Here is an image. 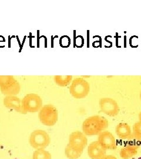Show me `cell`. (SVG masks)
I'll return each mask as SVG.
<instances>
[{"label": "cell", "instance_id": "6da1fadb", "mask_svg": "<svg viewBox=\"0 0 141 159\" xmlns=\"http://www.w3.org/2000/svg\"><path fill=\"white\" fill-rule=\"evenodd\" d=\"M108 125V121L105 117L99 115L92 116L85 120L82 131L86 136H96L107 129Z\"/></svg>", "mask_w": 141, "mask_h": 159}, {"label": "cell", "instance_id": "7a4b0ae2", "mask_svg": "<svg viewBox=\"0 0 141 159\" xmlns=\"http://www.w3.org/2000/svg\"><path fill=\"white\" fill-rule=\"evenodd\" d=\"M0 90L7 96H15L20 91V85L12 75H0Z\"/></svg>", "mask_w": 141, "mask_h": 159}, {"label": "cell", "instance_id": "3957f363", "mask_svg": "<svg viewBox=\"0 0 141 159\" xmlns=\"http://www.w3.org/2000/svg\"><path fill=\"white\" fill-rule=\"evenodd\" d=\"M38 117L40 121L43 125L49 127L53 126L58 121V110L53 105H45L41 108L38 114Z\"/></svg>", "mask_w": 141, "mask_h": 159}, {"label": "cell", "instance_id": "277c9868", "mask_svg": "<svg viewBox=\"0 0 141 159\" xmlns=\"http://www.w3.org/2000/svg\"><path fill=\"white\" fill-rule=\"evenodd\" d=\"M90 91V84L82 78H77L73 80L69 87L70 94L77 99L84 98L88 96Z\"/></svg>", "mask_w": 141, "mask_h": 159}, {"label": "cell", "instance_id": "5b68a950", "mask_svg": "<svg viewBox=\"0 0 141 159\" xmlns=\"http://www.w3.org/2000/svg\"><path fill=\"white\" fill-rule=\"evenodd\" d=\"M51 142L49 134L44 130H35L31 134L29 142L32 148L36 150L45 149L47 148Z\"/></svg>", "mask_w": 141, "mask_h": 159}, {"label": "cell", "instance_id": "8992f818", "mask_svg": "<svg viewBox=\"0 0 141 159\" xmlns=\"http://www.w3.org/2000/svg\"><path fill=\"white\" fill-rule=\"evenodd\" d=\"M22 105L24 110L26 113H36L42 108V100L38 95L31 93L23 98Z\"/></svg>", "mask_w": 141, "mask_h": 159}, {"label": "cell", "instance_id": "52a82bcc", "mask_svg": "<svg viewBox=\"0 0 141 159\" xmlns=\"http://www.w3.org/2000/svg\"><path fill=\"white\" fill-rule=\"evenodd\" d=\"M99 104L102 112L110 117H115L119 113L120 108L118 102L111 98H102Z\"/></svg>", "mask_w": 141, "mask_h": 159}, {"label": "cell", "instance_id": "ba28073f", "mask_svg": "<svg viewBox=\"0 0 141 159\" xmlns=\"http://www.w3.org/2000/svg\"><path fill=\"white\" fill-rule=\"evenodd\" d=\"M87 144L88 139L84 133L77 131L70 134L69 137V145L73 149L83 152Z\"/></svg>", "mask_w": 141, "mask_h": 159}, {"label": "cell", "instance_id": "9c48e42d", "mask_svg": "<svg viewBox=\"0 0 141 159\" xmlns=\"http://www.w3.org/2000/svg\"><path fill=\"white\" fill-rule=\"evenodd\" d=\"M98 142L101 145L102 147L107 150H115L117 148V140L112 134L108 131H104L101 133L98 137Z\"/></svg>", "mask_w": 141, "mask_h": 159}, {"label": "cell", "instance_id": "30bf717a", "mask_svg": "<svg viewBox=\"0 0 141 159\" xmlns=\"http://www.w3.org/2000/svg\"><path fill=\"white\" fill-rule=\"evenodd\" d=\"M106 150L98 141L91 143L88 148V154L91 159H102L106 156Z\"/></svg>", "mask_w": 141, "mask_h": 159}, {"label": "cell", "instance_id": "8fae6325", "mask_svg": "<svg viewBox=\"0 0 141 159\" xmlns=\"http://www.w3.org/2000/svg\"><path fill=\"white\" fill-rule=\"evenodd\" d=\"M139 145L135 142H130L126 143L120 150V157L123 159H129L138 153Z\"/></svg>", "mask_w": 141, "mask_h": 159}, {"label": "cell", "instance_id": "7c38bea8", "mask_svg": "<svg viewBox=\"0 0 141 159\" xmlns=\"http://www.w3.org/2000/svg\"><path fill=\"white\" fill-rule=\"evenodd\" d=\"M4 104L7 108L14 110L20 113H27L23 109L22 101L17 97L6 96L4 99Z\"/></svg>", "mask_w": 141, "mask_h": 159}, {"label": "cell", "instance_id": "4fadbf2b", "mask_svg": "<svg viewBox=\"0 0 141 159\" xmlns=\"http://www.w3.org/2000/svg\"><path fill=\"white\" fill-rule=\"evenodd\" d=\"M117 135L121 139H128L132 137V131L130 125L126 123H120L115 129Z\"/></svg>", "mask_w": 141, "mask_h": 159}, {"label": "cell", "instance_id": "5bb4252c", "mask_svg": "<svg viewBox=\"0 0 141 159\" xmlns=\"http://www.w3.org/2000/svg\"><path fill=\"white\" fill-rule=\"evenodd\" d=\"M73 79L72 75H55L54 81L60 87L68 86Z\"/></svg>", "mask_w": 141, "mask_h": 159}, {"label": "cell", "instance_id": "9a60e30c", "mask_svg": "<svg viewBox=\"0 0 141 159\" xmlns=\"http://www.w3.org/2000/svg\"><path fill=\"white\" fill-rule=\"evenodd\" d=\"M83 152L77 151L71 148L69 144L65 149V154L66 157L69 159H78L82 156Z\"/></svg>", "mask_w": 141, "mask_h": 159}, {"label": "cell", "instance_id": "2e32d148", "mask_svg": "<svg viewBox=\"0 0 141 159\" xmlns=\"http://www.w3.org/2000/svg\"><path fill=\"white\" fill-rule=\"evenodd\" d=\"M33 159H52L51 153L44 149H40L34 151Z\"/></svg>", "mask_w": 141, "mask_h": 159}, {"label": "cell", "instance_id": "e0dca14e", "mask_svg": "<svg viewBox=\"0 0 141 159\" xmlns=\"http://www.w3.org/2000/svg\"><path fill=\"white\" fill-rule=\"evenodd\" d=\"M133 136L138 140H141V122L139 121L133 125Z\"/></svg>", "mask_w": 141, "mask_h": 159}, {"label": "cell", "instance_id": "ac0fdd59", "mask_svg": "<svg viewBox=\"0 0 141 159\" xmlns=\"http://www.w3.org/2000/svg\"><path fill=\"white\" fill-rule=\"evenodd\" d=\"M71 44V39L67 35L62 36L60 39V45L62 47H68Z\"/></svg>", "mask_w": 141, "mask_h": 159}, {"label": "cell", "instance_id": "d6986e66", "mask_svg": "<svg viewBox=\"0 0 141 159\" xmlns=\"http://www.w3.org/2000/svg\"><path fill=\"white\" fill-rule=\"evenodd\" d=\"M102 159H117V158L113 155H106Z\"/></svg>", "mask_w": 141, "mask_h": 159}, {"label": "cell", "instance_id": "ffe728a7", "mask_svg": "<svg viewBox=\"0 0 141 159\" xmlns=\"http://www.w3.org/2000/svg\"><path fill=\"white\" fill-rule=\"evenodd\" d=\"M139 121L141 122V112H140V113L139 114Z\"/></svg>", "mask_w": 141, "mask_h": 159}, {"label": "cell", "instance_id": "44dd1931", "mask_svg": "<svg viewBox=\"0 0 141 159\" xmlns=\"http://www.w3.org/2000/svg\"><path fill=\"white\" fill-rule=\"evenodd\" d=\"M138 159H141V157H139V158H138Z\"/></svg>", "mask_w": 141, "mask_h": 159}, {"label": "cell", "instance_id": "7402d4cb", "mask_svg": "<svg viewBox=\"0 0 141 159\" xmlns=\"http://www.w3.org/2000/svg\"><path fill=\"white\" fill-rule=\"evenodd\" d=\"M140 97H141V94H140Z\"/></svg>", "mask_w": 141, "mask_h": 159}]
</instances>
